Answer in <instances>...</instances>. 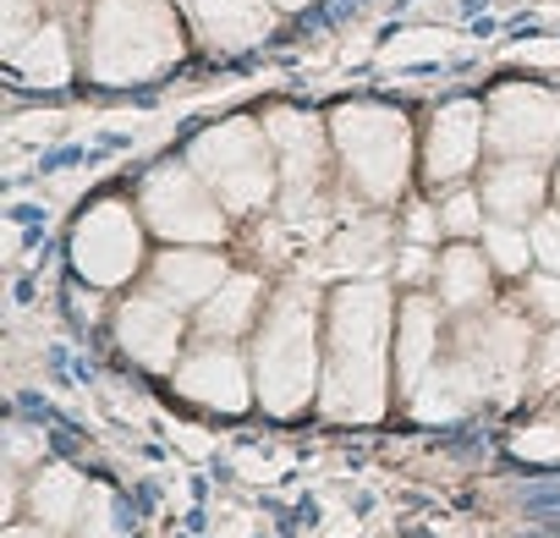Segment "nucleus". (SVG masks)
Wrapping results in <instances>:
<instances>
[{
	"label": "nucleus",
	"instance_id": "1a4fd4ad",
	"mask_svg": "<svg viewBox=\"0 0 560 538\" xmlns=\"http://www.w3.org/2000/svg\"><path fill=\"white\" fill-rule=\"evenodd\" d=\"M264 132L275 138V154L287 160V203H292V214H303V203H314V192H319V165H325L319 127L303 110H269Z\"/></svg>",
	"mask_w": 560,
	"mask_h": 538
},
{
	"label": "nucleus",
	"instance_id": "f8f14e48",
	"mask_svg": "<svg viewBox=\"0 0 560 538\" xmlns=\"http://www.w3.org/2000/svg\"><path fill=\"white\" fill-rule=\"evenodd\" d=\"M176 385L192 396V401H209L220 412H242L247 407V374H242V358L231 347H203L198 358L182 363Z\"/></svg>",
	"mask_w": 560,
	"mask_h": 538
},
{
	"label": "nucleus",
	"instance_id": "7ed1b4c3",
	"mask_svg": "<svg viewBox=\"0 0 560 538\" xmlns=\"http://www.w3.org/2000/svg\"><path fill=\"white\" fill-rule=\"evenodd\" d=\"M269 132H258L253 121H225V127H209L198 143H192V165L203 171V182L214 187V198L231 209V214H247L269 198V160H275V143H264Z\"/></svg>",
	"mask_w": 560,
	"mask_h": 538
},
{
	"label": "nucleus",
	"instance_id": "9b49d317",
	"mask_svg": "<svg viewBox=\"0 0 560 538\" xmlns=\"http://www.w3.org/2000/svg\"><path fill=\"white\" fill-rule=\"evenodd\" d=\"M483 105H472V100H462V105H445L440 116H434V127H429V176L434 182H451V176H462L472 160H478V143H483Z\"/></svg>",
	"mask_w": 560,
	"mask_h": 538
},
{
	"label": "nucleus",
	"instance_id": "c85d7f7f",
	"mask_svg": "<svg viewBox=\"0 0 560 538\" xmlns=\"http://www.w3.org/2000/svg\"><path fill=\"white\" fill-rule=\"evenodd\" d=\"M538 385H560V325H555L549 341L538 347Z\"/></svg>",
	"mask_w": 560,
	"mask_h": 538
},
{
	"label": "nucleus",
	"instance_id": "6ab92c4d",
	"mask_svg": "<svg viewBox=\"0 0 560 538\" xmlns=\"http://www.w3.org/2000/svg\"><path fill=\"white\" fill-rule=\"evenodd\" d=\"M83 478L72 472V467H50V472H39V483H34V516L45 522V527H67L78 511H83Z\"/></svg>",
	"mask_w": 560,
	"mask_h": 538
},
{
	"label": "nucleus",
	"instance_id": "2f4dec72",
	"mask_svg": "<svg viewBox=\"0 0 560 538\" xmlns=\"http://www.w3.org/2000/svg\"><path fill=\"white\" fill-rule=\"evenodd\" d=\"M7 538H45V533H39V527H12Z\"/></svg>",
	"mask_w": 560,
	"mask_h": 538
},
{
	"label": "nucleus",
	"instance_id": "dca6fc26",
	"mask_svg": "<svg viewBox=\"0 0 560 538\" xmlns=\"http://www.w3.org/2000/svg\"><path fill=\"white\" fill-rule=\"evenodd\" d=\"M544 198V176L533 171V160H500L483 182V203L500 214V220H527Z\"/></svg>",
	"mask_w": 560,
	"mask_h": 538
},
{
	"label": "nucleus",
	"instance_id": "ddd939ff",
	"mask_svg": "<svg viewBox=\"0 0 560 538\" xmlns=\"http://www.w3.org/2000/svg\"><path fill=\"white\" fill-rule=\"evenodd\" d=\"M176 341H182V319L176 308H165L160 297H132L121 308V347L149 363V369H165L176 358Z\"/></svg>",
	"mask_w": 560,
	"mask_h": 538
},
{
	"label": "nucleus",
	"instance_id": "f03ea898",
	"mask_svg": "<svg viewBox=\"0 0 560 538\" xmlns=\"http://www.w3.org/2000/svg\"><path fill=\"white\" fill-rule=\"evenodd\" d=\"M182 50V34L165 12V0H100L89 67L100 83H143L165 72Z\"/></svg>",
	"mask_w": 560,
	"mask_h": 538
},
{
	"label": "nucleus",
	"instance_id": "473e14b6",
	"mask_svg": "<svg viewBox=\"0 0 560 538\" xmlns=\"http://www.w3.org/2000/svg\"><path fill=\"white\" fill-rule=\"evenodd\" d=\"M275 7H308V0H275Z\"/></svg>",
	"mask_w": 560,
	"mask_h": 538
},
{
	"label": "nucleus",
	"instance_id": "6e6552de",
	"mask_svg": "<svg viewBox=\"0 0 560 538\" xmlns=\"http://www.w3.org/2000/svg\"><path fill=\"white\" fill-rule=\"evenodd\" d=\"M489 149L500 160H533L560 143V94L544 89H500L489 100Z\"/></svg>",
	"mask_w": 560,
	"mask_h": 538
},
{
	"label": "nucleus",
	"instance_id": "f3484780",
	"mask_svg": "<svg viewBox=\"0 0 560 538\" xmlns=\"http://www.w3.org/2000/svg\"><path fill=\"white\" fill-rule=\"evenodd\" d=\"M434 341H440V319H434V303L412 297L407 314H401V347H396V374L407 390L423 385V369L434 363Z\"/></svg>",
	"mask_w": 560,
	"mask_h": 538
},
{
	"label": "nucleus",
	"instance_id": "423d86ee",
	"mask_svg": "<svg viewBox=\"0 0 560 538\" xmlns=\"http://www.w3.org/2000/svg\"><path fill=\"white\" fill-rule=\"evenodd\" d=\"M225 203L214 198V187H203L187 165H160L143 182V214L160 236L171 242H214L225 231Z\"/></svg>",
	"mask_w": 560,
	"mask_h": 538
},
{
	"label": "nucleus",
	"instance_id": "2eb2a0df",
	"mask_svg": "<svg viewBox=\"0 0 560 538\" xmlns=\"http://www.w3.org/2000/svg\"><path fill=\"white\" fill-rule=\"evenodd\" d=\"M192 7L214 50H242L269 34V0H192Z\"/></svg>",
	"mask_w": 560,
	"mask_h": 538
},
{
	"label": "nucleus",
	"instance_id": "412c9836",
	"mask_svg": "<svg viewBox=\"0 0 560 538\" xmlns=\"http://www.w3.org/2000/svg\"><path fill=\"white\" fill-rule=\"evenodd\" d=\"M18 72L28 83H67L72 78V61H67V34L61 28H39L28 45H18Z\"/></svg>",
	"mask_w": 560,
	"mask_h": 538
},
{
	"label": "nucleus",
	"instance_id": "393cba45",
	"mask_svg": "<svg viewBox=\"0 0 560 538\" xmlns=\"http://www.w3.org/2000/svg\"><path fill=\"white\" fill-rule=\"evenodd\" d=\"M78 538H121L116 533V522H110V500L94 489L89 500H83V522H78Z\"/></svg>",
	"mask_w": 560,
	"mask_h": 538
},
{
	"label": "nucleus",
	"instance_id": "7c9ffc66",
	"mask_svg": "<svg viewBox=\"0 0 560 538\" xmlns=\"http://www.w3.org/2000/svg\"><path fill=\"white\" fill-rule=\"evenodd\" d=\"M412 236H418V242H429V236H434V214H429V209H418V214H412Z\"/></svg>",
	"mask_w": 560,
	"mask_h": 538
},
{
	"label": "nucleus",
	"instance_id": "c756f323",
	"mask_svg": "<svg viewBox=\"0 0 560 538\" xmlns=\"http://www.w3.org/2000/svg\"><path fill=\"white\" fill-rule=\"evenodd\" d=\"M412 50H445L440 34H418V39H396L390 45V61H412Z\"/></svg>",
	"mask_w": 560,
	"mask_h": 538
},
{
	"label": "nucleus",
	"instance_id": "b1692460",
	"mask_svg": "<svg viewBox=\"0 0 560 538\" xmlns=\"http://www.w3.org/2000/svg\"><path fill=\"white\" fill-rule=\"evenodd\" d=\"M516 456L527 461H560V423H538L516 434Z\"/></svg>",
	"mask_w": 560,
	"mask_h": 538
},
{
	"label": "nucleus",
	"instance_id": "0eeeda50",
	"mask_svg": "<svg viewBox=\"0 0 560 538\" xmlns=\"http://www.w3.org/2000/svg\"><path fill=\"white\" fill-rule=\"evenodd\" d=\"M138 253H143V231H138L132 209L116 203V198L94 203V209L83 214L78 236H72V258H78V269H83V281H94V286L127 281L132 269H138Z\"/></svg>",
	"mask_w": 560,
	"mask_h": 538
},
{
	"label": "nucleus",
	"instance_id": "4be33fe9",
	"mask_svg": "<svg viewBox=\"0 0 560 538\" xmlns=\"http://www.w3.org/2000/svg\"><path fill=\"white\" fill-rule=\"evenodd\" d=\"M472 396H478V379L467 374V363H451L429 385H418V418H456Z\"/></svg>",
	"mask_w": 560,
	"mask_h": 538
},
{
	"label": "nucleus",
	"instance_id": "f257e3e1",
	"mask_svg": "<svg viewBox=\"0 0 560 538\" xmlns=\"http://www.w3.org/2000/svg\"><path fill=\"white\" fill-rule=\"evenodd\" d=\"M385 292L380 286H347L330 308V374H325V407L336 418H374L385 401Z\"/></svg>",
	"mask_w": 560,
	"mask_h": 538
},
{
	"label": "nucleus",
	"instance_id": "39448f33",
	"mask_svg": "<svg viewBox=\"0 0 560 538\" xmlns=\"http://www.w3.org/2000/svg\"><path fill=\"white\" fill-rule=\"evenodd\" d=\"M336 138H341V160L347 176L369 192V198H390L407 176V121L385 105H347L336 110Z\"/></svg>",
	"mask_w": 560,
	"mask_h": 538
},
{
	"label": "nucleus",
	"instance_id": "20e7f679",
	"mask_svg": "<svg viewBox=\"0 0 560 538\" xmlns=\"http://www.w3.org/2000/svg\"><path fill=\"white\" fill-rule=\"evenodd\" d=\"M314 319L298 297H287L258 330V396L269 412H298L314 390Z\"/></svg>",
	"mask_w": 560,
	"mask_h": 538
},
{
	"label": "nucleus",
	"instance_id": "9d476101",
	"mask_svg": "<svg viewBox=\"0 0 560 538\" xmlns=\"http://www.w3.org/2000/svg\"><path fill=\"white\" fill-rule=\"evenodd\" d=\"M467 374L478 379V390H500V396H511V385H516V369L527 363V336H522V325L516 319H505V314H494V319H483V325H472V336H467Z\"/></svg>",
	"mask_w": 560,
	"mask_h": 538
},
{
	"label": "nucleus",
	"instance_id": "4468645a",
	"mask_svg": "<svg viewBox=\"0 0 560 538\" xmlns=\"http://www.w3.org/2000/svg\"><path fill=\"white\" fill-rule=\"evenodd\" d=\"M154 286L160 297L171 303H209L220 286H225V264L214 253H198V247H176L154 264Z\"/></svg>",
	"mask_w": 560,
	"mask_h": 538
},
{
	"label": "nucleus",
	"instance_id": "cd10ccee",
	"mask_svg": "<svg viewBox=\"0 0 560 538\" xmlns=\"http://www.w3.org/2000/svg\"><path fill=\"white\" fill-rule=\"evenodd\" d=\"M527 297L538 303V314H544V319H560V276H533Z\"/></svg>",
	"mask_w": 560,
	"mask_h": 538
},
{
	"label": "nucleus",
	"instance_id": "5701e85b",
	"mask_svg": "<svg viewBox=\"0 0 560 538\" xmlns=\"http://www.w3.org/2000/svg\"><path fill=\"white\" fill-rule=\"evenodd\" d=\"M483 247H489V264L500 269V276H516V269H527L533 236L516 231V225H489V231H483Z\"/></svg>",
	"mask_w": 560,
	"mask_h": 538
},
{
	"label": "nucleus",
	"instance_id": "aec40b11",
	"mask_svg": "<svg viewBox=\"0 0 560 538\" xmlns=\"http://www.w3.org/2000/svg\"><path fill=\"white\" fill-rule=\"evenodd\" d=\"M489 292V264L472 253V247H451L445 258H440V297L451 303V308H467V303H478Z\"/></svg>",
	"mask_w": 560,
	"mask_h": 538
},
{
	"label": "nucleus",
	"instance_id": "a211bd4d",
	"mask_svg": "<svg viewBox=\"0 0 560 538\" xmlns=\"http://www.w3.org/2000/svg\"><path fill=\"white\" fill-rule=\"evenodd\" d=\"M258 276H231L214 297H209V308H203V336H236V330H247V319H253V308H258Z\"/></svg>",
	"mask_w": 560,
	"mask_h": 538
},
{
	"label": "nucleus",
	"instance_id": "bb28decb",
	"mask_svg": "<svg viewBox=\"0 0 560 538\" xmlns=\"http://www.w3.org/2000/svg\"><path fill=\"white\" fill-rule=\"evenodd\" d=\"M440 225H445V231H456V236H472V231H478V198H472V192H456V198L445 203Z\"/></svg>",
	"mask_w": 560,
	"mask_h": 538
},
{
	"label": "nucleus",
	"instance_id": "a878e982",
	"mask_svg": "<svg viewBox=\"0 0 560 538\" xmlns=\"http://www.w3.org/2000/svg\"><path fill=\"white\" fill-rule=\"evenodd\" d=\"M533 258L549 264L555 276H560V214H544V220L533 225Z\"/></svg>",
	"mask_w": 560,
	"mask_h": 538
}]
</instances>
